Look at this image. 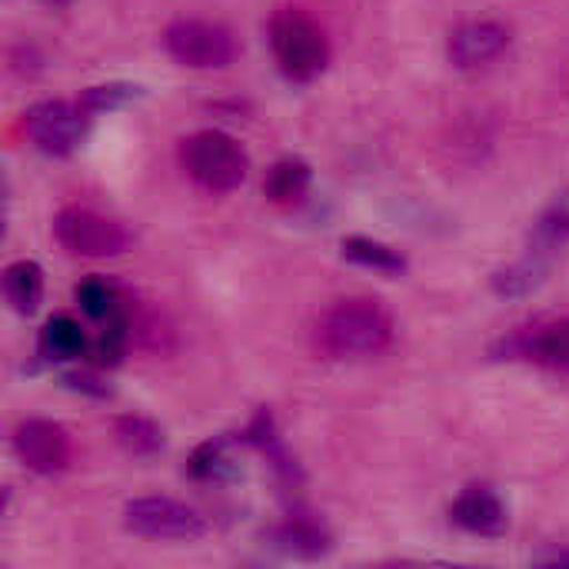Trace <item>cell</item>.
<instances>
[{
	"instance_id": "6da1fadb",
	"label": "cell",
	"mask_w": 569,
	"mask_h": 569,
	"mask_svg": "<svg viewBox=\"0 0 569 569\" xmlns=\"http://www.w3.org/2000/svg\"><path fill=\"white\" fill-rule=\"evenodd\" d=\"M393 340V320L377 300H340L317 323V347L333 357H377Z\"/></svg>"
},
{
	"instance_id": "7a4b0ae2",
	"label": "cell",
	"mask_w": 569,
	"mask_h": 569,
	"mask_svg": "<svg viewBox=\"0 0 569 569\" xmlns=\"http://www.w3.org/2000/svg\"><path fill=\"white\" fill-rule=\"evenodd\" d=\"M270 50H273L280 70L297 83L320 77L330 63V40H327L323 27L300 7H283L273 13Z\"/></svg>"
},
{
	"instance_id": "3957f363",
	"label": "cell",
	"mask_w": 569,
	"mask_h": 569,
	"mask_svg": "<svg viewBox=\"0 0 569 569\" xmlns=\"http://www.w3.org/2000/svg\"><path fill=\"white\" fill-rule=\"evenodd\" d=\"M180 167L207 193H230L247 180L250 160L223 130H200L180 143Z\"/></svg>"
},
{
	"instance_id": "277c9868",
	"label": "cell",
	"mask_w": 569,
	"mask_h": 569,
	"mask_svg": "<svg viewBox=\"0 0 569 569\" xmlns=\"http://www.w3.org/2000/svg\"><path fill=\"white\" fill-rule=\"evenodd\" d=\"M163 47L177 63L193 70H220L237 60V37L223 23L197 17L173 20L163 30Z\"/></svg>"
},
{
	"instance_id": "5b68a950",
	"label": "cell",
	"mask_w": 569,
	"mask_h": 569,
	"mask_svg": "<svg viewBox=\"0 0 569 569\" xmlns=\"http://www.w3.org/2000/svg\"><path fill=\"white\" fill-rule=\"evenodd\" d=\"M53 237L70 257H87V260L117 257L130 247V233L120 223L87 207H63L53 217Z\"/></svg>"
},
{
	"instance_id": "8992f818",
	"label": "cell",
	"mask_w": 569,
	"mask_h": 569,
	"mask_svg": "<svg viewBox=\"0 0 569 569\" xmlns=\"http://www.w3.org/2000/svg\"><path fill=\"white\" fill-rule=\"evenodd\" d=\"M90 123V110L77 100H40L33 103L23 117H20V130L27 133V140L50 153V157H67L80 147L83 133Z\"/></svg>"
},
{
	"instance_id": "52a82bcc",
	"label": "cell",
	"mask_w": 569,
	"mask_h": 569,
	"mask_svg": "<svg viewBox=\"0 0 569 569\" xmlns=\"http://www.w3.org/2000/svg\"><path fill=\"white\" fill-rule=\"evenodd\" d=\"M123 527L147 540H197L207 533V520L170 497H140L123 507Z\"/></svg>"
},
{
	"instance_id": "ba28073f",
	"label": "cell",
	"mask_w": 569,
	"mask_h": 569,
	"mask_svg": "<svg viewBox=\"0 0 569 569\" xmlns=\"http://www.w3.org/2000/svg\"><path fill=\"white\" fill-rule=\"evenodd\" d=\"M13 453L27 470L40 477H53L70 463V437L53 420H40V417L20 420L13 427Z\"/></svg>"
},
{
	"instance_id": "9c48e42d",
	"label": "cell",
	"mask_w": 569,
	"mask_h": 569,
	"mask_svg": "<svg viewBox=\"0 0 569 569\" xmlns=\"http://www.w3.org/2000/svg\"><path fill=\"white\" fill-rule=\"evenodd\" d=\"M510 47V30L497 20H473L463 23L460 30H453L450 37V60L460 70H477L487 67L490 60H497L503 50Z\"/></svg>"
},
{
	"instance_id": "30bf717a",
	"label": "cell",
	"mask_w": 569,
	"mask_h": 569,
	"mask_svg": "<svg viewBox=\"0 0 569 569\" xmlns=\"http://www.w3.org/2000/svg\"><path fill=\"white\" fill-rule=\"evenodd\" d=\"M507 353L533 360L550 370H569V317L517 333L507 343Z\"/></svg>"
},
{
	"instance_id": "8fae6325",
	"label": "cell",
	"mask_w": 569,
	"mask_h": 569,
	"mask_svg": "<svg viewBox=\"0 0 569 569\" xmlns=\"http://www.w3.org/2000/svg\"><path fill=\"white\" fill-rule=\"evenodd\" d=\"M450 517L457 527L477 537H500L507 533V507L490 487H467L457 503L450 507Z\"/></svg>"
},
{
	"instance_id": "7c38bea8",
	"label": "cell",
	"mask_w": 569,
	"mask_h": 569,
	"mask_svg": "<svg viewBox=\"0 0 569 569\" xmlns=\"http://www.w3.org/2000/svg\"><path fill=\"white\" fill-rule=\"evenodd\" d=\"M310 163L300 160V157H283L277 160L270 170H267V180H263V193L270 203L277 207H300L310 193Z\"/></svg>"
},
{
	"instance_id": "4fadbf2b",
	"label": "cell",
	"mask_w": 569,
	"mask_h": 569,
	"mask_svg": "<svg viewBox=\"0 0 569 569\" xmlns=\"http://www.w3.org/2000/svg\"><path fill=\"white\" fill-rule=\"evenodd\" d=\"M3 297L20 317H30L43 300V270H40V263L13 260L3 270Z\"/></svg>"
},
{
	"instance_id": "5bb4252c",
	"label": "cell",
	"mask_w": 569,
	"mask_h": 569,
	"mask_svg": "<svg viewBox=\"0 0 569 569\" xmlns=\"http://www.w3.org/2000/svg\"><path fill=\"white\" fill-rule=\"evenodd\" d=\"M273 547L287 557H300V560H317L330 550V537L323 527L310 523V520H287L270 533Z\"/></svg>"
},
{
	"instance_id": "9a60e30c",
	"label": "cell",
	"mask_w": 569,
	"mask_h": 569,
	"mask_svg": "<svg viewBox=\"0 0 569 569\" xmlns=\"http://www.w3.org/2000/svg\"><path fill=\"white\" fill-rule=\"evenodd\" d=\"M87 350V333L73 317H50L40 330V357L53 363H67L83 357Z\"/></svg>"
},
{
	"instance_id": "2e32d148",
	"label": "cell",
	"mask_w": 569,
	"mask_h": 569,
	"mask_svg": "<svg viewBox=\"0 0 569 569\" xmlns=\"http://www.w3.org/2000/svg\"><path fill=\"white\" fill-rule=\"evenodd\" d=\"M343 257L350 263H360L367 270H377V273H390V277H400L407 270V260L400 250L380 243V240H370V237H343L340 243Z\"/></svg>"
},
{
	"instance_id": "e0dca14e",
	"label": "cell",
	"mask_w": 569,
	"mask_h": 569,
	"mask_svg": "<svg viewBox=\"0 0 569 569\" xmlns=\"http://www.w3.org/2000/svg\"><path fill=\"white\" fill-rule=\"evenodd\" d=\"M117 440L133 457H150L163 447V430L147 417H120L117 420Z\"/></svg>"
},
{
	"instance_id": "ac0fdd59",
	"label": "cell",
	"mask_w": 569,
	"mask_h": 569,
	"mask_svg": "<svg viewBox=\"0 0 569 569\" xmlns=\"http://www.w3.org/2000/svg\"><path fill=\"white\" fill-rule=\"evenodd\" d=\"M77 303L97 323H107L110 317L120 313V297H117V290L107 280H83L77 287Z\"/></svg>"
},
{
	"instance_id": "d6986e66",
	"label": "cell",
	"mask_w": 569,
	"mask_h": 569,
	"mask_svg": "<svg viewBox=\"0 0 569 569\" xmlns=\"http://www.w3.org/2000/svg\"><path fill=\"white\" fill-rule=\"evenodd\" d=\"M137 97H140V87H133V83H100V87H87L80 103L90 113H103V110H117Z\"/></svg>"
},
{
	"instance_id": "ffe728a7",
	"label": "cell",
	"mask_w": 569,
	"mask_h": 569,
	"mask_svg": "<svg viewBox=\"0 0 569 569\" xmlns=\"http://www.w3.org/2000/svg\"><path fill=\"white\" fill-rule=\"evenodd\" d=\"M540 280H543V263L523 260V263H517V267L497 273V277H493V287H497V293H503V297H523V293H530Z\"/></svg>"
},
{
	"instance_id": "44dd1931",
	"label": "cell",
	"mask_w": 569,
	"mask_h": 569,
	"mask_svg": "<svg viewBox=\"0 0 569 569\" xmlns=\"http://www.w3.org/2000/svg\"><path fill=\"white\" fill-rule=\"evenodd\" d=\"M63 380H67L70 390H83V393H93V397H107V393H110L93 373H80V370H77V373H67Z\"/></svg>"
},
{
	"instance_id": "7402d4cb",
	"label": "cell",
	"mask_w": 569,
	"mask_h": 569,
	"mask_svg": "<svg viewBox=\"0 0 569 569\" xmlns=\"http://www.w3.org/2000/svg\"><path fill=\"white\" fill-rule=\"evenodd\" d=\"M553 227H557L560 233H569V217H560V220H557Z\"/></svg>"
}]
</instances>
